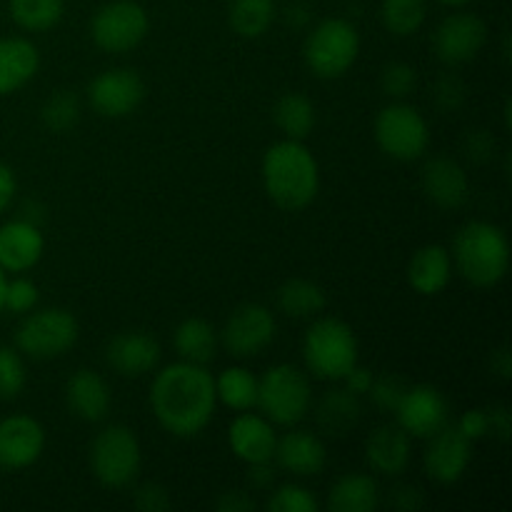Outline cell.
Masks as SVG:
<instances>
[{"label": "cell", "mask_w": 512, "mask_h": 512, "mask_svg": "<svg viewBox=\"0 0 512 512\" xmlns=\"http://www.w3.org/2000/svg\"><path fill=\"white\" fill-rule=\"evenodd\" d=\"M218 393L205 365H168L150 385V408L158 423L175 438H195L213 420Z\"/></svg>", "instance_id": "obj_1"}, {"label": "cell", "mask_w": 512, "mask_h": 512, "mask_svg": "<svg viewBox=\"0 0 512 512\" xmlns=\"http://www.w3.org/2000/svg\"><path fill=\"white\" fill-rule=\"evenodd\" d=\"M263 185L278 208H308L320 190L318 160L305 148L303 140H280L265 150Z\"/></svg>", "instance_id": "obj_2"}, {"label": "cell", "mask_w": 512, "mask_h": 512, "mask_svg": "<svg viewBox=\"0 0 512 512\" xmlns=\"http://www.w3.org/2000/svg\"><path fill=\"white\" fill-rule=\"evenodd\" d=\"M453 260L458 273L475 288H493L505 278L510 265V243L503 228L493 223L463 225L453 240Z\"/></svg>", "instance_id": "obj_3"}, {"label": "cell", "mask_w": 512, "mask_h": 512, "mask_svg": "<svg viewBox=\"0 0 512 512\" xmlns=\"http://www.w3.org/2000/svg\"><path fill=\"white\" fill-rule=\"evenodd\" d=\"M305 365L323 380H343L358 365V338L340 318H318L303 340Z\"/></svg>", "instance_id": "obj_4"}, {"label": "cell", "mask_w": 512, "mask_h": 512, "mask_svg": "<svg viewBox=\"0 0 512 512\" xmlns=\"http://www.w3.org/2000/svg\"><path fill=\"white\" fill-rule=\"evenodd\" d=\"M265 418L275 425H298L313 405V390L303 370L295 365H275L258 380V400H255Z\"/></svg>", "instance_id": "obj_5"}, {"label": "cell", "mask_w": 512, "mask_h": 512, "mask_svg": "<svg viewBox=\"0 0 512 512\" xmlns=\"http://www.w3.org/2000/svg\"><path fill=\"white\" fill-rule=\"evenodd\" d=\"M358 53V30L343 18H328L315 25L303 45L305 65L310 68V73L323 80H333L348 73L358 60Z\"/></svg>", "instance_id": "obj_6"}, {"label": "cell", "mask_w": 512, "mask_h": 512, "mask_svg": "<svg viewBox=\"0 0 512 512\" xmlns=\"http://www.w3.org/2000/svg\"><path fill=\"white\" fill-rule=\"evenodd\" d=\"M80 325L63 308H45L28 315L15 330V348L33 360L60 358L78 343Z\"/></svg>", "instance_id": "obj_7"}, {"label": "cell", "mask_w": 512, "mask_h": 512, "mask_svg": "<svg viewBox=\"0 0 512 512\" xmlns=\"http://www.w3.org/2000/svg\"><path fill=\"white\" fill-rule=\"evenodd\" d=\"M140 443L125 425H108L90 445V468L105 488H125L140 473Z\"/></svg>", "instance_id": "obj_8"}, {"label": "cell", "mask_w": 512, "mask_h": 512, "mask_svg": "<svg viewBox=\"0 0 512 512\" xmlns=\"http://www.w3.org/2000/svg\"><path fill=\"white\" fill-rule=\"evenodd\" d=\"M375 140L388 158L410 163L428 150L430 130L413 105L393 103L375 118Z\"/></svg>", "instance_id": "obj_9"}, {"label": "cell", "mask_w": 512, "mask_h": 512, "mask_svg": "<svg viewBox=\"0 0 512 512\" xmlns=\"http://www.w3.org/2000/svg\"><path fill=\"white\" fill-rule=\"evenodd\" d=\"M150 18L135 0H113L95 10L90 20L93 43L105 53H128L148 35Z\"/></svg>", "instance_id": "obj_10"}, {"label": "cell", "mask_w": 512, "mask_h": 512, "mask_svg": "<svg viewBox=\"0 0 512 512\" xmlns=\"http://www.w3.org/2000/svg\"><path fill=\"white\" fill-rule=\"evenodd\" d=\"M275 338V318L265 305L260 303H245L230 313L225 320L223 333V348L228 350L233 358H255L263 353Z\"/></svg>", "instance_id": "obj_11"}, {"label": "cell", "mask_w": 512, "mask_h": 512, "mask_svg": "<svg viewBox=\"0 0 512 512\" xmlns=\"http://www.w3.org/2000/svg\"><path fill=\"white\" fill-rule=\"evenodd\" d=\"M145 98V83L135 70L115 68L105 70L98 78L90 80L88 100L93 110L103 118H125Z\"/></svg>", "instance_id": "obj_12"}, {"label": "cell", "mask_w": 512, "mask_h": 512, "mask_svg": "<svg viewBox=\"0 0 512 512\" xmlns=\"http://www.w3.org/2000/svg\"><path fill=\"white\" fill-rule=\"evenodd\" d=\"M488 43V25L473 13H453L435 28L433 50L445 65H463L473 60Z\"/></svg>", "instance_id": "obj_13"}, {"label": "cell", "mask_w": 512, "mask_h": 512, "mask_svg": "<svg viewBox=\"0 0 512 512\" xmlns=\"http://www.w3.org/2000/svg\"><path fill=\"white\" fill-rule=\"evenodd\" d=\"M398 423L410 438H425L435 435L448 425V403L433 385H413L405 390L403 400L395 408Z\"/></svg>", "instance_id": "obj_14"}, {"label": "cell", "mask_w": 512, "mask_h": 512, "mask_svg": "<svg viewBox=\"0 0 512 512\" xmlns=\"http://www.w3.org/2000/svg\"><path fill=\"white\" fill-rule=\"evenodd\" d=\"M428 450H425V473L438 483H458L468 470L473 458V440L465 438L458 425H445L435 435H430Z\"/></svg>", "instance_id": "obj_15"}, {"label": "cell", "mask_w": 512, "mask_h": 512, "mask_svg": "<svg viewBox=\"0 0 512 512\" xmlns=\"http://www.w3.org/2000/svg\"><path fill=\"white\" fill-rule=\"evenodd\" d=\"M45 430L30 415H10L0 420V468L20 470L43 455Z\"/></svg>", "instance_id": "obj_16"}, {"label": "cell", "mask_w": 512, "mask_h": 512, "mask_svg": "<svg viewBox=\"0 0 512 512\" xmlns=\"http://www.w3.org/2000/svg\"><path fill=\"white\" fill-rule=\"evenodd\" d=\"M105 363L123 378H140L160 363V345L140 330L118 333L105 345Z\"/></svg>", "instance_id": "obj_17"}, {"label": "cell", "mask_w": 512, "mask_h": 512, "mask_svg": "<svg viewBox=\"0 0 512 512\" xmlns=\"http://www.w3.org/2000/svg\"><path fill=\"white\" fill-rule=\"evenodd\" d=\"M423 193L443 210H458L470 198L468 173L453 158H433L423 168Z\"/></svg>", "instance_id": "obj_18"}, {"label": "cell", "mask_w": 512, "mask_h": 512, "mask_svg": "<svg viewBox=\"0 0 512 512\" xmlns=\"http://www.w3.org/2000/svg\"><path fill=\"white\" fill-rule=\"evenodd\" d=\"M45 240L30 220H13L0 228V268L5 273H25L43 258Z\"/></svg>", "instance_id": "obj_19"}, {"label": "cell", "mask_w": 512, "mask_h": 512, "mask_svg": "<svg viewBox=\"0 0 512 512\" xmlns=\"http://www.w3.org/2000/svg\"><path fill=\"white\" fill-rule=\"evenodd\" d=\"M228 443L243 463L255 465L273 460L278 438H275V430L270 420L260 418V415L243 413L230 423Z\"/></svg>", "instance_id": "obj_20"}, {"label": "cell", "mask_w": 512, "mask_h": 512, "mask_svg": "<svg viewBox=\"0 0 512 512\" xmlns=\"http://www.w3.org/2000/svg\"><path fill=\"white\" fill-rule=\"evenodd\" d=\"M273 458L288 473L310 478V475L323 473L328 453H325V445L318 435L308 433V430H293L275 443Z\"/></svg>", "instance_id": "obj_21"}, {"label": "cell", "mask_w": 512, "mask_h": 512, "mask_svg": "<svg viewBox=\"0 0 512 512\" xmlns=\"http://www.w3.org/2000/svg\"><path fill=\"white\" fill-rule=\"evenodd\" d=\"M65 403L75 418L85 423H100L110 410V388L98 373L80 368L65 383Z\"/></svg>", "instance_id": "obj_22"}, {"label": "cell", "mask_w": 512, "mask_h": 512, "mask_svg": "<svg viewBox=\"0 0 512 512\" xmlns=\"http://www.w3.org/2000/svg\"><path fill=\"white\" fill-rule=\"evenodd\" d=\"M365 460L375 473L388 478L405 473L410 463V435L400 425H380L365 440Z\"/></svg>", "instance_id": "obj_23"}, {"label": "cell", "mask_w": 512, "mask_h": 512, "mask_svg": "<svg viewBox=\"0 0 512 512\" xmlns=\"http://www.w3.org/2000/svg\"><path fill=\"white\" fill-rule=\"evenodd\" d=\"M40 53L25 38H0V98L15 93L35 78Z\"/></svg>", "instance_id": "obj_24"}, {"label": "cell", "mask_w": 512, "mask_h": 512, "mask_svg": "<svg viewBox=\"0 0 512 512\" xmlns=\"http://www.w3.org/2000/svg\"><path fill=\"white\" fill-rule=\"evenodd\" d=\"M453 275V258L443 245H425L410 258L408 283L420 295H438L448 288Z\"/></svg>", "instance_id": "obj_25"}, {"label": "cell", "mask_w": 512, "mask_h": 512, "mask_svg": "<svg viewBox=\"0 0 512 512\" xmlns=\"http://www.w3.org/2000/svg\"><path fill=\"white\" fill-rule=\"evenodd\" d=\"M378 505L380 490L370 475H343L328 493V510L333 512H373Z\"/></svg>", "instance_id": "obj_26"}, {"label": "cell", "mask_w": 512, "mask_h": 512, "mask_svg": "<svg viewBox=\"0 0 512 512\" xmlns=\"http://www.w3.org/2000/svg\"><path fill=\"white\" fill-rule=\"evenodd\" d=\"M315 420H318V428L325 435H335V438H343L350 430L358 425L360 420V400L358 395L345 390H328V393L320 398L318 410H315Z\"/></svg>", "instance_id": "obj_27"}, {"label": "cell", "mask_w": 512, "mask_h": 512, "mask_svg": "<svg viewBox=\"0 0 512 512\" xmlns=\"http://www.w3.org/2000/svg\"><path fill=\"white\" fill-rule=\"evenodd\" d=\"M175 353L180 360L195 365H208L218 350V333L213 325L203 318H188L175 328L173 335Z\"/></svg>", "instance_id": "obj_28"}, {"label": "cell", "mask_w": 512, "mask_h": 512, "mask_svg": "<svg viewBox=\"0 0 512 512\" xmlns=\"http://www.w3.org/2000/svg\"><path fill=\"white\" fill-rule=\"evenodd\" d=\"M275 125L283 130L285 138L305 140L315 128V105L303 93H285L273 108Z\"/></svg>", "instance_id": "obj_29"}, {"label": "cell", "mask_w": 512, "mask_h": 512, "mask_svg": "<svg viewBox=\"0 0 512 512\" xmlns=\"http://www.w3.org/2000/svg\"><path fill=\"white\" fill-rule=\"evenodd\" d=\"M275 20V0H230L228 25L235 35L255 40L268 33Z\"/></svg>", "instance_id": "obj_30"}, {"label": "cell", "mask_w": 512, "mask_h": 512, "mask_svg": "<svg viewBox=\"0 0 512 512\" xmlns=\"http://www.w3.org/2000/svg\"><path fill=\"white\" fill-rule=\"evenodd\" d=\"M325 290L318 283L305 278H293L280 285L278 308L288 318H315L325 308Z\"/></svg>", "instance_id": "obj_31"}, {"label": "cell", "mask_w": 512, "mask_h": 512, "mask_svg": "<svg viewBox=\"0 0 512 512\" xmlns=\"http://www.w3.org/2000/svg\"><path fill=\"white\" fill-rule=\"evenodd\" d=\"M10 18L30 33L55 28L65 13L63 0H8Z\"/></svg>", "instance_id": "obj_32"}, {"label": "cell", "mask_w": 512, "mask_h": 512, "mask_svg": "<svg viewBox=\"0 0 512 512\" xmlns=\"http://www.w3.org/2000/svg\"><path fill=\"white\" fill-rule=\"evenodd\" d=\"M215 393H218V400H223V405L245 413L258 400V378L245 368H228L215 380Z\"/></svg>", "instance_id": "obj_33"}, {"label": "cell", "mask_w": 512, "mask_h": 512, "mask_svg": "<svg viewBox=\"0 0 512 512\" xmlns=\"http://www.w3.org/2000/svg\"><path fill=\"white\" fill-rule=\"evenodd\" d=\"M428 15V0H383L380 3V18L388 33L398 38L418 33Z\"/></svg>", "instance_id": "obj_34"}, {"label": "cell", "mask_w": 512, "mask_h": 512, "mask_svg": "<svg viewBox=\"0 0 512 512\" xmlns=\"http://www.w3.org/2000/svg\"><path fill=\"white\" fill-rule=\"evenodd\" d=\"M40 120L50 133H68L80 120V100L70 90H58L40 108Z\"/></svg>", "instance_id": "obj_35"}, {"label": "cell", "mask_w": 512, "mask_h": 512, "mask_svg": "<svg viewBox=\"0 0 512 512\" xmlns=\"http://www.w3.org/2000/svg\"><path fill=\"white\" fill-rule=\"evenodd\" d=\"M25 363L18 348H0V400H13L25 388Z\"/></svg>", "instance_id": "obj_36"}, {"label": "cell", "mask_w": 512, "mask_h": 512, "mask_svg": "<svg viewBox=\"0 0 512 512\" xmlns=\"http://www.w3.org/2000/svg\"><path fill=\"white\" fill-rule=\"evenodd\" d=\"M270 512H318V500L303 485H280L268 498Z\"/></svg>", "instance_id": "obj_37"}, {"label": "cell", "mask_w": 512, "mask_h": 512, "mask_svg": "<svg viewBox=\"0 0 512 512\" xmlns=\"http://www.w3.org/2000/svg\"><path fill=\"white\" fill-rule=\"evenodd\" d=\"M415 85H418V73H415L413 65L403 63V60H393L380 73V88L390 98H408Z\"/></svg>", "instance_id": "obj_38"}, {"label": "cell", "mask_w": 512, "mask_h": 512, "mask_svg": "<svg viewBox=\"0 0 512 512\" xmlns=\"http://www.w3.org/2000/svg\"><path fill=\"white\" fill-rule=\"evenodd\" d=\"M38 303V285L28 278H15L10 283H5V295H3V308L10 313H28Z\"/></svg>", "instance_id": "obj_39"}, {"label": "cell", "mask_w": 512, "mask_h": 512, "mask_svg": "<svg viewBox=\"0 0 512 512\" xmlns=\"http://www.w3.org/2000/svg\"><path fill=\"white\" fill-rule=\"evenodd\" d=\"M405 390H408V385H405L398 375H380V378H373V385H370L368 393L373 395L378 408L393 410L395 413V408H398L400 400H403Z\"/></svg>", "instance_id": "obj_40"}, {"label": "cell", "mask_w": 512, "mask_h": 512, "mask_svg": "<svg viewBox=\"0 0 512 512\" xmlns=\"http://www.w3.org/2000/svg\"><path fill=\"white\" fill-rule=\"evenodd\" d=\"M435 105H438L440 110H445V113H453V110H458L460 105L465 103V85L463 80L458 78V75H443V78L435 83Z\"/></svg>", "instance_id": "obj_41"}, {"label": "cell", "mask_w": 512, "mask_h": 512, "mask_svg": "<svg viewBox=\"0 0 512 512\" xmlns=\"http://www.w3.org/2000/svg\"><path fill=\"white\" fill-rule=\"evenodd\" d=\"M133 505L140 512H165L173 508V500L160 483H143L135 490Z\"/></svg>", "instance_id": "obj_42"}, {"label": "cell", "mask_w": 512, "mask_h": 512, "mask_svg": "<svg viewBox=\"0 0 512 512\" xmlns=\"http://www.w3.org/2000/svg\"><path fill=\"white\" fill-rule=\"evenodd\" d=\"M390 508L400 512H415L423 508V493L415 485H395L390 490Z\"/></svg>", "instance_id": "obj_43"}, {"label": "cell", "mask_w": 512, "mask_h": 512, "mask_svg": "<svg viewBox=\"0 0 512 512\" xmlns=\"http://www.w3.org/2000/svg\"><path fill=\"white\" fill-rule=\"evenodd\" d=\"M458 430H460V433H463L468 440L483 438V435L490 430L488 410H470V413H465L463 418H460Z\"/></svg>", "instance_id": "obj_44"}, {"label": "cell", "mask_w": 512, "mask_h": 512, "mask_svg": "<svg viewBox=\"0 0 512 512\" xmlns=\"http://www.w3.org/2000/svg\"><path fill=\"white\" fill-rule=\"evenodd\" d=\"M495 150V140L485 130H470L465 138V153L473 160H488Z\"/></svg>", "instance_id": "obj_45"}, {"label": "cell", "mask_w": 512, "mask_h": 512, "mask_svg": "<svg viewBox=\"0 0 512 512\" xmlns=\"http://www.w3.org/2000/svg\"><path fill=\"white\" fill-rule=\"evenodd\" d=\"M215 508L220 512H250L258 508V505H255V500L245 490H228V493L220 495Z\"/></svg>", "instance_id": "obj_46"}, {"label": "cell", "mask_w": 512, "mask_h": 512, "mask_svg": "<svg viewBox=\"0 0 512 512\" xmlns=\"http://www.w3.org/2000/svg\"><path fill=\"white\" fill-rule=\"evenodd\" d=\"M15 190H18V183H15V173L5 163H0V215L10 208L15 198Z\"/></svg>", "instance_id": "obj_47"}, {"label": "cell", "mask_w": 512, "mask_h": 512, "mask_svg": "<svg viewBox=\"0 0 512 512\" xmlns=\"http://www.w3.org/2000/svg\"><path fill=\"white\" fill-rule=\"evenodd\" d=\"M488 423H490V428H493V433H498L500 440L510 438L512 423H510V413L505 405H498V408L488 410Z\"/></svg>", "instance_id": "obj_48"}, {"label": "cell", "mask_w": 512, "mask_h": 512, "mask_svg": "<svg viewBox=\"0 0 512 512\" xmlns=\"http://www.w3.org/2000/svg\"><path fill=\"white\" fill-rule=\"evenodd\" d=\"M343 380H345V383H348L350 393L365 395L370 390V385H373V373H370V370L358 368V365H355V368L350 370V373L345 375Z\"/></svg>", "instance_id": "obj_49"}, {"label": "cell", "mask_w": 512, "mask_h": 512, "mask_svg": "<svg viewBox=\"0 0 512 512\" xmlns=\"http://www.w3.org/2000/svg\"><path fill=\"white\" fill-rule=\"evenodd\" d=\"M275 480V473L268 468V463H255L250 465V475H248V483L253 485L255 490H265L270 488Z\"/></svg>", "instance_id": "obj_50"}, {"label": "cell", "mask_w": 512, "mask_h": 512, "mask_svg": "<svg viewBox=\"0 0 512 512\" xmlns=\"http://www.w3.org/2000/svg\"><path fill=\"white\" fill-rule=\"evenodd\" d=\"M493 373H498L503 380H510L512 360H510L508 348H500L493 353Z\"/></svg>", "instance_id": "obj_51"}, {"label": "cell", "mask_w": 512, "mask_h": 512, "mask_svg": "<svg viewBox=\"0 0 512 512\" xmlns=\"http://www.w3.org/2000/svg\"><path fill=\"white\" fill-rule=\"evenodd\" d=\"M5 283H8V280H5V270L0 268V310H3V295H5Z\"/></svg>", "instance_id": "obj_52"}, {"label": "cell", "mask_w": 512, "mask_h": 512, "mask_svg": "<svg viewBox=\"0 0 512 512\" xmlns=\"http://www.w3.org/2000/svg\"><path fill=\"white\" fill-rule=\"evenodd\" d=\"M438 3H443V5H450V8H460V5H468L470 0H438Z\"/></svg>", "instance_id": "obj_53"}]
</instances>
